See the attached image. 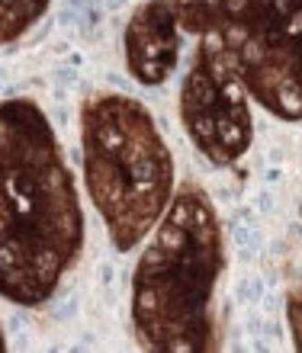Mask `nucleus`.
Masks as SVG:
<instances>
[{
	"label": "nucleus",
	"instance_id": "10",
	"mask_svg": "<svg viewBox=\"0 0 302 353\" xmlns=\"http://www.w3.org/2000/svg\"><path fill=\"white\" fill-rule=\"evenodd\" d=\"M0 350H7V341H3V331H0Z\"/></svg>",
	"mask_w": 302,
	"mask_h": 353
},
{
	"label": "nucleus",
	"instance_id": "8",
	"mask_svg": "<svg viewBox=\"0 0 302 353\" xmlns=\"http://www.w3.org/2000/svg\"><path fill=\"white\" fill-rule=\"evenodd\" d=\"M174 17L180 23V32L187 36H206L212 26V0H170Z\"/></svg>",
	"mask_w": 302,
	"mask_h": 353
},
{
	"label": "nucleus",
	"instance_id": "3",
	"mask_svg": "<svg viewBox=\"0 0 302 353\" xmlns=\"http://www.w3.org/2000/svg\"><path fill=\"white\" fill-rule=\"evenodd\" d=\"M87 193L119 251H132L174 196V158L139 100L97 93L81 106Z\"/></svg>",
	"mask_w": 302,
	"mask_h": 353
},
{
	"label": "nucleus",
	"instance_id": "7",
	"mask_svg": "<svg viewBox=\"0 0 302 353\" xmlns=\"http://www.w3.org/2000/svg\"><path fill=\"white\" fill-rule=\"evenodd\" d=\"M48 0H0V46L26 36L46 17Z\"/></svg>",
	"mask_w": 302,
	"mask_h": 353
},
{
	"label": "nucleus",
	"instance_id": "9",
	"mask_svg": "<svg viewBox=\"0 0 302 353\" xmlns=\"http://www.w3.org/2000/svg\"><path fill=\"white\" fill-rule=\"evenodd\" d=\"M296 305H299V299L293 296V302H290V308H293V337L299 341V312H296Z\"/></svg>",
	"mask_w": 302,
	"mask_h": 353
},
{
	"label": "nucleus",
	"instance_id": "4",
	"mask_svg": "<svg viewBox=\"0 0 302 353\" xmlns=\"http://www.w3.org/2000/svg\"><path fill=\"white\" fill-rule=\"evenodd\" d=\"M299 0H212V26L225 61L267 112L299 122Z\"/></svg>",
	"mask_w": 302,
	"mask_h": 353
},
{
	"label": "nucleus",
	"instance_id": "2",
	"mask_svg": "<svg viewBox=\"0 0 302 353\" xmlns=\"http://www.w3.org/2000/svg\"><path fill=\"white\" fill-rule=\"evenodd\" d=\"M132 276V321L148 350L206 353L216 347L212 296L225 267L216 205L199 186H180Z\"/></svg>",
	"mask_w": 302,
	"mask_h": 353
},
{
	"label": "nucleus",
	"instance_id": "5",
	"mask_svg": "<svg viewBox=\"0 0 302 353\" xmlns=\"http://www.w3.org/2000/svg\"><path fill=\"white\" fill-rule=\"evenodd\" d=\"M180 122L212 164H235L254 139L248 90L225 61L212 36H199V48L180 87Z\"/></svg>",
	"mask_w": 302,
	"mask_h": 353
},
{
	"label": "nucleus",
	"instance_id": "1",
	"mask_svg": "<svg viewBox=\"0 0 302 353\" xmlns=\"http://www.w3.org/2000/svg\"><path fill=\"white\" fill-rule=\"evenodd\" d=\"M84 244L81 196L46 112L0 103V296L42 305Z\"/></svg>",
	"mask_w": 302,
	"mask_h": 353
},
{
	"label": "nucleus",
	"instance_id": "6",
	"mask_svg": "<svg viewBox=\"0 0 302 353\" xmlns=\"http://www.w3.org/2000/svg\"><path fill=\"white\" fill-rule=\"evenodd\" d=\"M180 23L170 0H148L125 26V68L145 87L164 84L180 61Z\"/></svg>",
	"mask_w": 302,
	"mask_h": 353
}]
</instances>
